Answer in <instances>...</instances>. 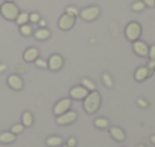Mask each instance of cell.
Wrapping results in <instances>:
<instances>
[{
    "mask_svg": "<svg viewBox=\"0 0 155 147\" xmlns=\"http://www.w3.org/2000/svg\"><path fill=\"white\" fill-rule=\"evenodd\" d=\"M71 105H72V99L71 98L60 99V101H57V104L54 105L53 113H54V114H56V117H57V116H60V114H63V113L69 111V110H71Z\"/></svg>",
    "mask_w": 155,
    "mask_h": 147,
    "instance_id": "6",
    "label": "cell"
},
{
    "mask_svg": "<svg viewBox=\"0 0 155 147\" xmlns=\"http://www.w3.org/2000/svg\"><path fill=\"white\" fill-rule=\"evenodd\" d=\"M101 14V9L98 6H87L83 11H80V17L84 21H95Z\"/></svg>",
    "mask_w": 155,
    "mask_h": 147,
    "instance_id": "4",
    "label": "cell"
},
{
    "mask_svg": "<svg viewBox=\"0 0 155 147\" xmlns=\"http://www.w3.org/2000/svg\"><path fill=\"white\" fill-rule=\"evenodd\" d=\"M63 147H68V146H63Z\"/></svg>",
    "mask_w": 155,
    "mask_h": 147,
    "instance_id": "40",
    "label": "cell"
},
{
    "mask_svg": "<svg viewBox=\"0 0 155 147\" xmlns=\"http://www.w3.org/2000/svg\"><path fill=\"white\" fill-rule=\"evenodd\" d=\"M65 14H68V15H72V17H78L80 15V11H78V8H75V6H68L66 9H65Z\"/></svg>",
    "mask_w": 155,
    "mask_h": 147,
    "instance_id": "25",
    "label": "cell"
},
{
    "mask_svg": "<svg viewBox=\"0 0 155 147\" xmlns=\"http://www.w3.org/2000/svg\"><path fill=\"white\" fill-rule=\"evenodd\" d=\"M74 24H75V17L68 15V14H63V15L59 18V21H57L59 29H60V30H63V32L71 30V29L74 27Z\"/></svg>",
    "mask_w": 155,
    "mask_h": 147,
    "instance_id": "7",
    "label": "cell"
},
{
    "mask_svg": "<svg viewBox=\"0 0 155 147\" xmlns=\"http://www.w3.org/2000/svg\"><path fill=\"white\" fill-rule=\"evenodd\" d=\"M143 3H145V6H148V8H154L155 6V0H142Z\"/></svg>",
    "mask_w": 155,
    "mask_h": 147,
    "instance_id": "32",
    "label": "cell"
},
{
    "mask_svg": "<svg viewBox=\"0 0 155 147\" xmlns=\"http://www.w3.org/2000/svg\"><path fill=\"white\" fill-rule=\"evenodd\" d=\"M27 69H29L27 66H17V71L18 72H27Z\"/></svg>",
    "mask_w": 155,
    "mask_h": 147,
    "instance_id": "34",
    "label": "cell"
},
{
    "mask_svg": "<svg viewBox=\"0 0 155 147\" xmlns=\"http://www.w3.org/2000/svg\"><path fill=\"white\" fill-rule=\"evenodd\" d=\"M15 138H17V135L12 134L11 131H6V132H2L0 134V143L2 144H11V143L15 141Z\"/></svg>",
    "mask_w": 155,
    "mask_h": 147,
    "instance_id": "16",
    "label": "cell"
},
{
    "mask_svg": "<svg viewBox=\"0 0 155 147\" xmlns=\"http://www.w3.org/2000/svg\"><path fill=\"white\" fill-rule=\"evenodd\" d=\"M5 2H14V0H5Z\"/></svg>",
    "mask_w": 155,
    "mask_h": 147,
    "instance_id": "39",
    "label": "cell"
},
{
    "mask_svg": "<svg viewBox=\"0 0 155 147\" xmlns=\"http://www.w3.org/2000/svg\"><path fill=\"white\" fill-rule=\"evenodd\" d=\"M23 131H24V126H23L21 123H20V125H14V126L11 128V132H12V134H15V135L21 134Z\"/></svg>",
    "mask_w": 155,
    "mask_h": 147,
    "instance_id": "28",
    "label": "cell"
},
{
    "mask_svg": "<svg viewBox=\"0 0 155 147\" xmlns=\"http://www.w3.org/2000/svg\"><path fill=\"white\" fill-rule=\"evenodd\" d=\"M103 83L104 86L107 87V89H111L113 87V80H111V77H110V74H103Z\"/></svg>",
    "mask_w": 155,
    "mask_h": 147,
    "instance_id": "24",
    "label": "cell"
},
{
    "mask_svg": "<svg viewBox=\"0 0 155 147\" xmlns=\"http://www.w3.org/2000/svg\"><path fill=\"white\" fill-rule=\"evenodd\" d=\"M6 68H8V66H6L5 63H2V65H0V74H2V72H5V71H6Z\"/></svg>",
    "mask_w": 155,
    "mask_h": 147,
    "instance_id": "36",
    "label": "cell"
},
{
    "mask_svg": "<svg viewBox=\"0 0 155 147\" xmlns=\"http://www.w3.org/2000/svg\"><path fill=\"white\" fill-rule=\"evenodd\" d=\"M81 86H83L84 89H87L89 92H94V90L97 89L95 83H94L92 80H89V78H83V80H81Z\"/></svg>",
    "mask_w": 155,
    "mask_h": 147,
    "instance_id": "21",
    "label": "cell"
},
{
    "mask_svg": "<svg viewBox=\"0 0 155 147\" xmlns=\"http://www.w3.org/2000/svg\"><path fill=\"white\" fill-rule=\"evenodd\" d=\"M137 105H139L140 108H148V107H149V102H148V101H145V99L139 98L137 99Z\"/></svg>",
    "mask_w": 155,
    "mask_h": 147,
    "instance_id": "29",
    "label": "cell"
},
{
    "mask_svg": "<svg viewBox=\"0 0 155 147\" xmlns=\"http://www.w3.org/2000/svg\"><path fill=\"white\" fill-rule=\"evenodd\" d=\"M133 51L139 56V57H148V53H149V47L146 42L143 41H134L133 42Z\"/></svg>",
    "mask_w": 155,
    "mask_h": 147,
    "instance_id": "10",
    "label": "cell"
},
{
    "mask_svg": "<svg viewBox=\"0 0 155 147\" xmlns=\"http://www.w3.org/2000/svg\"><path fill=\"white\" fill-rule=\"evenodd\" d=\"M8 86L12 89V90H21L24 87V83H23V78L18 75V74H12L8 77Z\"/></svg>",
    "mask_w": 155,
    "mask_h": 147,
    "instance_id": "11",
    "label": "cell"
},
{
    "mask_svg": "<svg viewBox=\"0 0 155 147\" xmlns=\"http://www.w3.org/2000/svg\"><path fill=\"white\" fill-rule=\"evenodd\" d=\"M15 23H17L18 26L27 24V23H29V14H27V12H20L18 17H17V20H15Z\"/></svg>",
    "mask_w": 155,
    "mask_h": 147,
    "instance_id": "20",
    "label": "cell"
},
{
    "mask_svg": "<svg viewBox=\"0 0 155 147\" xmlns=\"http://www.w3.org/2000/svg\"><path fill=\"white\" fill-rule=\"evenodd\" d=\"M94 125H95L98 129H107L110 123H108V120H107L105 117H98V119H95Z\"/></svg>",
    "mask_w": 155,
    "mask_h": 147,
    "instance_id": "19",
    "label": "cell"
},
{
    "mask_svg": "<svg viewBox=\"0 0 155 147\" xmlns=\"http://www.w3.org/2000/svg\"><path fill=\"white\" fill-rule=\"evenodd\" d=\"M47 62H48V69L50 71L56 72V71H60L63 68V57L60 54H53Z\"/></svg>",
    "mask_w": 155,
    "mask_h": 147,
    "instance_id": "12",
    "label": "cell"
},
{
    "mask_svg": "<svg viewBox=\"0 0 155 147\" xmlns=\"http://www.w3.org/2000/svg\"><path fill=\"white\" fill-rule=\"evenodd\" d=\"M0 14H2V17L5 20L15 21L17 17H18V14H20V9H18V6L14 2H5L0 6Z\"/></svg>",
    "mask_w": 155,
    "mask_h": 147,
    "instance_id": "2",
    "label": "cell"
},
{
    "mask_svg": "<svg viewBox=\"0 0 155 147\" xmlns=\"http://www.w3.org/2000/svg\"><path fill=\"white\" fill-rule=\"evenodd\" d=\"M39 20H41V15L38 14V12H32V14H29V21L30 23H39Z\"/></svg>",
    "mask_w": 155,
    "mask_h": 147,
    "instance_id": "27",
    "label": "cell"
},
{
    "mask_svg": "<svg viewBox=\"0 0 155 147\" xmlns=\"http://www.w3.org/2000/svg\"><path fill=\"white\" fill-rule=\"evenodd\" d=\"M21 125L24 128H30L33 125V114L30 111H24L23 116H21Z\"/></svg>",
    "mask_w": 155,
    "mask_h": 147,
    "instance_id": "17",
    "label": "cell"
},
{
    "mask_svg": "<svg viewBox=\"0 0 155 147\" xmlns=\"http://www.w3.org/2000/svg\"><path fill=\"white\" fill-rule=\"evenodd\" d=\"M38 57H39V50L36 48V47H30V48H27L26 51H24V54H23V59H24L26 63H33Z\"/></svg>",
    "mask_w": 155,
    "mask_h": 147,
    "instance_id": "13",
    "label": "cell"
},
{
    "mask_svg": "<svg viewBox=\"0 0 155 147\" xmlns=\"http://www.w3.org/2000/svg\"><path fill=\"white\" fill-rule=\"evenodd\" d=\"M145 8H146V6H145V3H143L142 0H139V2H134V3H133V6H131L133 12H142Z\"/></svg>",
    "mask_w": 155,
    "mask_h": 147,
    "instance_id": "23",
    "label": "cell"
},
{
    "mask_svg": "<svg viewBox=\"0 0 155 147\" xmlns=\"http://www.w3.org/2000/svg\"><path fill=\"white\" fill-rule=\"evenodd\" d=\"M140 36H142V26H140L139 23L133 21V23H130V24L125 27V38H127L128 41H131V42L139 41Z\"/></svg>",
    "mask_w": 155,
    "mask_h": 147,
    "instance_id": "3",
    "label": "cell"
},
{
    "mask_svg": "<svg viewBox=\"0 0 155 147\" xmlns=\"http://www.w3.org/2000/svg\"><path fill=\"white\" fill-rule=\"evenodd\" d=\"M62 143H63V140L59 135H53V137H48L45 140V144L48 147H59V146H62Z\"/></svg>",
    "mask_w": 155,
    "mask_h": 147,
    "instance_id": "18",
    "label": "cell"
},
{
    "mask_svg": "<svg viewBox=\"0 0 155 147\" xmlns=\"http://www.w3.org/2000/svg\"><path fill=\"white\" fill-rule=\"evenodd\" d=\"M152 75H154V69H151L149 66H140V68H137V71L134 74V78H136V81L142 83V81L148 80Z\"/></svg>",
    "mask_w": 155,
    "mask_h": 147,
    "instance_id": "8",
    "label": "cell"
},
{
    "mask_svg": "<svg viewBox=\"0 0 155 147\" xmlns=\"http://www.w3.org/2000/svg\"><path fill=\"white\" fill-rule=\"evenodd\" d=\"M148 57H149L151 60H154V59H155V45L149 47V53H148Z\"/></svg>",
    "mask_w": 155,
    "mask_h": 147,
    "instance_id": "31",
    "label": "cell"
},
{
    "mask_svg": "<svg viewBox=\"0 0 155 147\" xmlns=\"http://www.w3.org/2000/svg\"><path fill=\"white\" fill-rule=\"evenodd\" d=\"M110 135H111V138H113L114 141H119V143H122V141L125 140V132H124V129H120V128H117V126L110 128Z\"/></svg>",
    "mask_w": 155,
    "mask_h": 147,
    "instance_id": "14",
    "label": "cell"
},
{
    "mask_svg": "<svg viewBox=\"0 0 155 147\" xmlns=\"http://www.w3.org/2000/svg\"><path fill=\"white\" fill-rule=\"evenodd\" d=\"M101 107V95L94 90V92H89V95L83 99V108L87 114H94L100 110Z\"/></svg>",
    "mask_w": 155,
    "mask_h": 147,
    "instance_id": "1",
    "label": "cell"
},
{
    "mask_svg": "<svg viewBox=\"0 0 155 147\" xmlns=\"http://www.w3.org/2000/svg\"><path fill=\"white\" fill-rule=\"evenodd\" d=\"M20 33H21L23 36H30V35L33 33V29H32V26L27 23V24L20 26Z\"/></svg>",
    "mask_w": 155,
    "mask_h": 147,
    "instance_id": "22",
    "label": "cell"
},
{
    "mask_svg": "<svg viewBox=\"0 0 155 147\" xmlns=\"http://www.w3.org/2000/svg\"><path fill=\"white\" fill-rule=\"evenodd\" d=\"M137 147H146V146H143V144H140V146H137Z\"/></svg>",
    "mask_w": 155,
    "mask_h": 147,
    "instance_id": "38",
    "label": "cell"
},
{
    "mask_svg": "<svg viewBox=\"0 0 155 147\" xmlns=\"http://www.w3.org/2000/svg\"><path fill=\"white\" fill-rule=\"evenodd\" d=\"M87 95H89V90L84 89L81 84H80V86H75V87H72V89L69 90V98L75 99V101H83Z\"/></svg>",
    "mask_w": 155,
    "mask_h": 147,
    "instance_id": "9",
    "label": "cell"
},
{
    "mask_svg": "<svg viewBox=\"0 0 155 147\" xmlns=\"http://www.w3.org/2000/svg\"><path fill=\"white\" fill-rule=\"evenodd\" d=\"M38 24H39V29H44V27H47V21H45V20H42V18L39 20V23H38Z\"/></svg>",
    "mask_w": 155,
    "mask_h": 147,
    "instance_id": "33",
    "label": "cell"
},
{
    "mask_svg": "<svg viewBox=\"0 0 155 147\" xmlns=\"http://www.w3.org/2000/svg\"><path fill=\"white\" fill-rule=\"evenodd\" d=\"M33 36H35V39H38V41H47V39H50L51 32H50L47 27H44V29H38L36 32H33Z\"/></svg>",
    "mask_w": 155,
    "mask_h": 147,
    "instance_id": "15",
    "label": "cell"
},
{
    "mask_svg": "<svg viewBox=\"0 0 155 147\" xmlns=\"http://www.w3.org/2000/svg\"><path fill=\"white\" fill-rule=\"evenodd\" d=\"M77 117H78V114H77L75 111H71V110H69V111H66V113L57 116V117H56V123L60 125V126H66V125L74 123V122L77 120Z\"/></svg>",
    "mask_w": 155,
    "mask_h": 147,
    "instance_id": "5",
    "label": "cell"
},
{
    "mask_svg": "<svg viewBox=\"0 0 155 147\" xmlns=\"http://www.w3.org/2000/svg\"><path fill=\"white\" fill-rule=\"evenodd\" d=\"M33 63H35L39 69H47V68H48V62H47V60H44V59H41V57H38Z\"/></svg>",
    "mask_w": 155,
    "mask_h": 147,
    "instance_id": "26",
    "label": "cell"
},
{
    "mask_svg": "<svg viewBox=\"0 0 155 147\" xmlns=\"http://www.w3.org/2000/svg\"><path fill=\"white\" fill-rule=\"evenodd\" d=\"M151 143L155 146V135H152V137H151Z\"/></svg>",
    "mask_w": 155,
    "mask_h": 147,
    "instance_id": "37",
    "label": "cell"
},
{
    "mask_svg": "<svg viewBox=\"0 0 155 147\" xmlns=\"http://www.w3.org/2000/svg\"><path fill=\"white\" fill-rule=\"evenodd\" d=\"M66 146L68 147H75L77 146V140H75L74 137H69V138H68V141H66Z\"/></svg>",
    "mask_w": 155,
    "mask_h": 147,
    "instance_id": "30",
    "label": "cell"
},
{
    "mask_svg": "<svg viewBox=\"0 0 155 147\" xmlns=\"http://www.w3.org/2000/svg\"><path fill=\"white\" fill-rule=\"evenodd\" d=\"M148 66H149L151 69H155V59H154V60H151V62L148 63Z\"/></svg>",
    "mask_w": 155,
    "mask_h": 147,
    "instance_id": "35",
    "label": "cell"
}]
</instances>
